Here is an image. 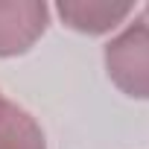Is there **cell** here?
<instances>
[{"label": "cell", "instance_id": "6da1fadb", "mask_svg": "<svg viewBox=\"0 0 149 149\" xmlns=\"http://www.w3.org/2000/svg\"><path fill=\"white\" fill-rule=\"evenodd\" d=\"M105 73L111 85L132 97L149 100V9L143 12L105 44Z\"/></svg>", "mask_w": 149, "mask_h": 149}, {"label": "cell", "instance_id": "7a4b0ae2", "mask_svg": "<svg viewBox=\"0 0 149 149\" xmlns=\"http://www.w3.org/2000/svg\"><path fill=\"white\" fill-rule=\"evenodd\" d=\"M50 6L41 0H0V58H15L47 32Z\"/></svg>", "mask_w": 149, "mask_h": 149}, {"label": "cell", "instance_id": "3957f363", "mask_svg": "<svg viewBox=\"0 0 149 149\" xmlns=\"http://www.w3.org/2000/svg\"><path fill=\"white\" fill-rule=\"evenodd\" d=\"M64 26L82 35H105L120 26L132 12L134 3H114V0H61L56 6Z\"/></svg>", "mask_w": 149, "mask_h": 149}, {"label": "cell", "instance_id": "277c9868", "mask_svg": "<svg viewBox=\"0 0 149 149\" xmlns=\"http://www.w3.org/2000/svg\"><path fill=\"white\" fill-rule=\"evenodd\" d=\"M0 149H47L38 120L0 94Z\"/></svg>", "mask_w": 149, "mask_h": 149}, {"label": "cell", "instance_id": "5b68a950", "mask_svg": "<svg viewBox=\"0 0 149 149\" xmlns=\"http://www.w3.org/2000/svg\"><path fill=\"white\" fill-rule=\"evenodd\" d=\"M146 9H149V3H146Z\"/></svg>", "mask_w": 149, "mask_h": 149}]
</instances>
